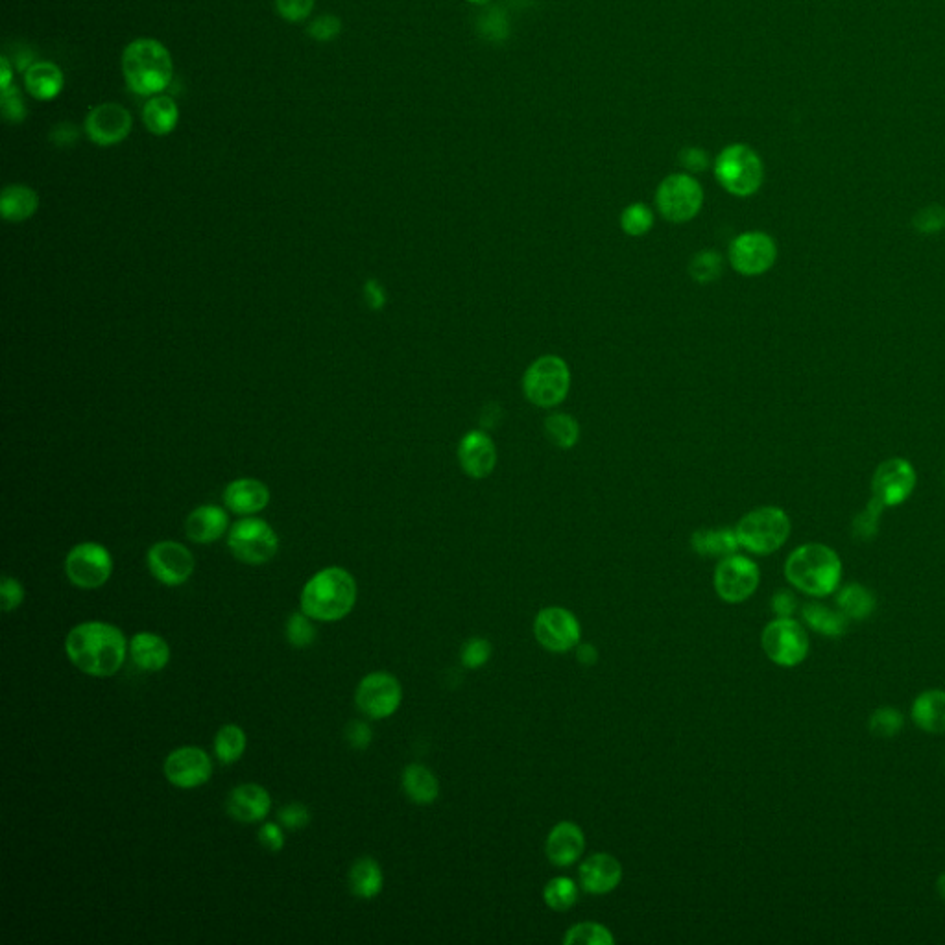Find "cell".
I'll use <instances>...</instances> for the list:
<instances>
[{
  "label": "cell",
  "instance_id": "obj_23",
  "mask_svg": "<svg viewBox=\"0 0 945 945\" xmlns=\"http://www.w3.org/2000/svg\"><path fill=\"white\" fill-rule=\"evenodd\" d=\"M584 850H586V835L575 822H560L558 826L552 827L545 842L547 859L558 868H567L575 864L582 857Z\"/></svg>",
  "mask_w": 945,
  "mask_h": 945
},
{
  "label": "cell",
  "instance_id": "obj_34",
  "mask_svg": "<svg viewBox=\"0 0 945 945\" xmlns=\"http://www.w3.org/2000/svg\"><path fill=\"white\" fill-rule=\"evenodd\" d=\"M803 621L813 628L814 632L826 635V637H842L848 632L850 619L840 610L827 608L826 604L820 602H809L805 604L802 610Z\"/></svg>",
  "mask_w": 945,
  "mask_h": 945
},
{
  "label": "cell",
  "instance_id": "obj_53",
  "mask_svg": "<svg viewBox=\"0 0 945 945\" xmlns=\"http://www.w3.org/2000/svg\"><path fill=\"white\" fill-rule=\"evenodd\" d=\"M257 837H259L261 846L268 851H272V853H277V851L285 848V831H283V826H279L276 822H266V824L259 827Z\"/></svg>",
  "mask_w": 945,
  "mask_h": 945
},
{
  "label": "cell",
  "instance_id": "obj_3",
  "mask_svg": "<svg viewBox=\"0 0 945 945\" xmlns=\"http://www.w3.org/2000/svg\"><path fill=\"white\" fill-rule=\"evenodd\" d=\"M122 74L135 95H163L174 78V61L161 41L139 37L122 52Z\"/></svg>",
  "mask_w": 945,
  "mask_h": 945
},
{
  "label": "cell",
  "instance_id": "obj_49",
  "mask_svg": "<svg viewBox=\"0 0 945 945\" xmlns=\"http://www.w3.org/2000/svg\"><path fill=\"white\" fill-rule=\"evenodd\" d=\"M0 597H2V611L4 613L19 610L23 606L24 599H26L23 584L13 576H4L2 582H0Z\"/></svg>",
  "mask_w": 945,
  "mask_h": 945
},
{
  "label": "cell",
  "instance_id": "obj_32",
  "mask_svg": "<svg viewBox=\"0 0 945 945\" xmlns=\"http://www.w3.org/2000/svg\"><path fill=\"white\" fill-rule=\"evenodd\" d=\"M39 196L34 189L26 185H8L0 196V213L6 222L21 224L36 215Z\"/></svg>",
  "mask_w": 945,
  "mask_h": 945
},
{
  "label": "cell",
  "instance_id": "obj_41",
  "mask_svg": "<svg viewBox=\"0 0 945 945\" xmlns=\"http://www.w3.org/2000/svg\"><path fill=\"white\" fill-rule=\"evenodd\" d=\"M654 226V213L645 204L628 205L621 215V228L630 237H643Z\"/></svg>",
  "mask_w": 945,
  "mask_h": 945
},
{
  "label": "cell",
  "instance_id": "obj_59",
  "mask_svg": "<svg viewBox=\"0 0 945 945\" xmlns=\"http://www.w3.org/2000/svg\"><path fill=\"white\" fill-rule=\"evenodd\" d=\"M936 890H938L940 898L945 901V874L940 875V879H938V883H936Z\"/></svg>",
  "mask_w": 945,
  "mask_h": 945
},
{
  "label": "cell",
  "instance_id": "obj_11",
  "mask_svg": "<svg viewBox=\"0 0 945 945\" xmlns=\"http://www.w3.org/2000/svg\"><path fill=\"white\" fill-rule=\"evenodd\" d=\"M656 204L665 220L683 224L700 213L704 204V191L689 174H672L661 181L656 192Z\"/></svg>",
  "mask_w": 945,
  "mask_h": 945
},
{
  "label": "cell",
  "instance_id": "obj_48",
  "mask_svg": "<svg viewBox=\"0 0 945 945\" xmlns=\"http://www.w3.org/2000/svg\"><path fill=\"white\" fill-rule=\"evenodd\" d=\"M0 108H2L4 119L8 120L10 124H21L26 119L28 111H26L23 96H21V91L17 89V85H12V87L2 91Z\"/></svg>",
  "mask_w": 945,
  "mask_h": 945
},
{
  "label": "cell",
  "instance_id": "obj_30",
  "mask_svg": "<svg viewBox=\"0 0 945 945\" xmlns=\"http://www.w3.org/2000/svg\"><path fill=\"white\" fill-rule=\"evenodd\" d=\"M178 120H180V109L174 102V98L170 96H150V100L144 104V128L156 137H165L168 133L174 132L178 126Z\"/></svg>",
  "mask_w": 945,
  "mask_h": 945
},
{
  "label": "cell",
  "instance_id": "obj_38",
  "mask_svg": "<svg viewBox=\"0 0 945 945\" xmlns=\"http://www.w3.org/2000/svg\"><path fill=\"white\" fill-rule=\"evenodd\" d=\"M580 898V890L573 879L569 877H554L543 888V901L547 907L556 912H565L573 909Z\"/></svg>",
  "mask_w": 945,
  "mask_h": 945
},
{
  "label": "cell",
  "instance_id": "obj_46",
  "mask_svg": "<svg viewBox=\"0 0 945 945\" xmlns=\"http://www.w3.org/2000/svg\"><path fill=\"white\" fill-rule=\"evenodd\" d=\"M912 224H914L916 231H920L923 235H936V233L944 231L945 207L938 204L923 207L922 211H918L914 216Z\"/></svg>",
  "mask_w": 945,
  "mask_h": 945
},
{
  "label": "cell",
  "instance_id": "obj_36",
  "mask_svg": "<svg viewBox=\"0 0 945 945\" xmlns=\"http://www.w3.org/2000/svg\"><path fill=\"white\" fill-rule=\"evenodd\" d=\"M246 746H248L246 731L242 730L237 724H226V726H222L220 730L216 731L213 748H215L218 763L226 766L235 765L237 761L242 759V755L246 752Z\"/></svg>",
  "mask_w": 945,
  "mask_h": 945
},
{
  "label": "cell",
  "instance_id": "obj_55",
  "mask_svg": "<svg viewBox=\"0 0 945 945\" xmlns=\"http://www.w3.org/2000/svg\"><path fill=\"white\" fill-rule=\"evenodd\" d=\"M680 161H682L683 167L691 172H702L707 168V154L702 152L700 148H685L682 154H680Z\"/></svg>",
  "mask_w": 945,
  "mask_h": 945
},
{
  "label": "cell",
  "instance_id": "obj_16",
  "mask_svg": "<svg viewBox=\"0 0 945 945\" xmlns=\"http://www.w3.org/2000/svg\"><path fill=\"white\" fill-rule=\"evenodd\" d=\"M146 563L159 584L167 587L183 586L194 573L192 552L178 541H157L146 554Z\"/></svg>",
  "mask_w": 945,
  "mask_h": 945
},
{
  "label": "cell",
  "instance_id": "obj_60",
  "mask_svg": "<svg viewBox=\"0 0 945 945\" xmlns=\"http://www.w3.org/2000/svg\"><path fill=\"white\" fill-rule=\"evenodd\" d=\"M469 2H473V4H486V2H490V0H469Z\"/></svg>",
  "mask_w": 945,
  "mask_h": 945
},
{
  "label": "cell",
  "instance_id": "obj_25",
  "mask_svg": "<svg viewBox=\"0 0 945 945\" xmlns=\"http://www.w3.org/2000/svg\"><path fill=\"white\" fill-rule=\"evenodd\" d=\"M228 514L216 504H204L192 510L185 521L187 538L198 545H209L222 538L228 530Z\"/></svg>",
  "mask_w": 945,
  "mask_h": 945
},
{
  "label": "cell",
  "instance_id": "obj_14",
  "mask_svg": "<svg viewBox=\"0 0 945 945\" xmlns=\"http://www.w3.org/2000/svg\"><path fill=\"white\" fill-rule=\"evenodd\" d=\"M778 259V244L768 233L748 231L733 239L730 263L737 274L757 277L766 274Z\"/></svg>",
  "mask_w": 945,
  "mask_h": 945
},
{
  "label": "cell",
  "instance_id": "obj_4",
  "mask_svg": "<svg viewBox=\"0 0 945 945\" xmlns=\"http://www.w3.org/2000/svg\"><path fill=\"white\" fill-rule=\"evenodd\" d=\"M790 586L811 597H827L837 591L842 580V560L824 543H805L790 552L785 562Z\"/></svg>",
  "mask_w": 945,
  "mask_h": 945
},
{
  "label": "cell",
  "instance_id": "obj_18",
  "mask_svg": "<svg viewBox=\"0 0 945 945\" xmlns=\"http://www.w3.org/2000/svg\"><path fill=\"white\" fill-rule=\"evenodd\" d=\"M163 772L178 789H198L213 778V761L200 746H181L167 755Z\"/></svg>",
  "mask_w": 945,
  "mask_h": 945
},
{
  "label": "cell",
  "instance_id": "obj_6",
  "mask_svg": "<svg viewBox=\"0 0 945 945\" xmlns=\"http://www.w3.org/2000/svg\"><path fill=\"white\" fill-rule=\"evenodd\" d=\"M571 390V370L558 355H543L523 375V394L539 408L562 405Z\"/></svg>",
  "mask_w": 945,
  "mask_h": 945
},
{
  "label": "cell",
  "instance_id": "obj_29",
  "mask_svg": "<svg viewBox=\"0 0 945 945\" xmlns=\"http://www.w3.org/2000/svg\"><path fill=\"white\" fill-rule=\"evenodd\" d=\"M694 552L706 558H726L737 554L741 543L735 528H700L691 538Z\"/></svg>",
  "mask_w": 945,
  "mask_h": 945
},
{
  "label": "cell",
  "instance_id": "obj_19",
  "mask_svg": "<svg viewBox=\"0 0 945 945\" xmlns=\"http://www.w3.org/2000/svg\"><path fill=\"white\" fill-rule=\"evenodd\" d=\"M133 128L132 113L117 102H104L85 117V133L93 143L108 148L122 143Z\"/></svg>",
  "mask_w": 945,
  "mask_h": 945
},
{
  "label": "cell",
  "instance_id": "obj_44",
  "mask_svg": "<svg viewBox=\"0 0 945 945\" xmlns=\"http://www.w3.org/2000/svg\"><path fill=\"white\" fill-rule=\"evenodd\" d=\"M901 728H903V715L894 707H879L870 717V731L881 739H890L898 735Z\"/></svg>",
  "mask_w": 945,
  "mask_h": 945
},
{
  "label": "cell",
  "instance_id": "obj_33",
  "mask_svg": "<svg viewBox=\"0 0 945 945\" xmlns=\"http://www.w3.org/2000/svg\"><path fill=\"white\" fill-rule=\"evenodd\" d=\"M401 785L410 802L431 805L440 794V783L427 766L412 763L403 770Z\"/></svg>",
  "mask_w": 945,
  "mask_h": 945
},
{
  "label": "cell",
  "instance_id": "obj_9",
  "mask_svg": "<svg viewBox=\"0 0 945 945\" xmlns=\"http://www.w3.org/2000/svg\"><path fill=\"white\" fill-rule=\"evenodd\" d=\"M766 656L779 667H796L809 654V635L792 617H778L768 623L761 635Z\"/></svg>",
  "mask_w": 945,
  "mask_h": 945
},
{
  "label": "cell",
  "instance_id": "obj_21",
  "mask_svg": "<svg viewBox=\"0 0 945 945\" xmlns=\"http://www.w3.org/2000/svg\"><path fill=\"white\" fill-rule=\"evenodd\" d=\"M229 818L240 824H257L272 811L270 792L257 783H242L231 790L226 800Z\"/></svg>",
  "mask_w": 945,
  "mask_h": 945
},
{
  "label": "cell",
  "instance_id": "obj_28",
  "mask_svg": "<svg viewBox=\"0 0 945 945\" xmlns=\"http://www.w3.org/2000/svg\"><path fill=\"white\" fill-rule=\"evenodd\" d=\"M349 892L359 899L377 898L383 892L384 875L381 864L373 857H360L347 875Z\"/></svg>",
  "mask_w": 945,
  "mask_h": 945
},
{
  "label": "cell",
  "instance_id": "obj_39",
  "mask_svg": "<svg viewBox=\"0 0 945 945\" xmlns=\"http://www.w3.org/2000/svg\"><path fill=\"white\" fill-rule=\"evenodd\" d=\"M563 944L567 945H610L615 944V936L602 923H576L563 936Z\"/></svg>",
  "mask_w": 945,
  "mask_h": 945
},
{
  "label": "cell",
  "instance_id": "obj_47",
  "mask_svg": "<svg viewBox=\"0 0 945 945\" xmlns=\"http://www.w3.org/2000/svg\"><path fill=\"white\" fill-rule=\"evenodd\" d=\"M311 809L300 802L287 803L279 809L277 820L288 831H301L311 822Z\"/></svg>",
  "mask_w": 945,
  "mask_h": 945
},
{
  "label": "cell",
  "instance_id": "obj_2",
  "mask_svg": "<svg viewBox=\"0 0 945 945\" xmlns=\"http://www.w3.org/2000/svg\"><path fill=\"white\" fill-rule=\"evenodd\" d=\"M359 597L355 576L342 567H325L301 589L300 606L314 621L336 623L347 617Z\"/></svg>",
  "mask_w": 945,
  "mask_h": 945
},
{
  "label": "cell",
  "instance_id": "obj_26",
  "mask_svg": "<svg viewBox=\"0 0 945 945\" xmlns=\"http://www.w3.org/2000/svg\"><path fill=\"white\" fill-rule=\"evenodd\" d=\"M130 658L137 669L144 672H159L170 661V646L159 634L137 632L130 641Z\"/></svg>",
  "mask_w": 945,
  "mask_h": 945
},
{
  "label": "cell",
  "instance_id": "obj_54",
  "mask_svg": "<svg viewBox=\"0 0 945 945\" xmlns=\"http://www.w3.org/2000/svg\"><path fill=\"white\" fill-rule=\"evenodd\" d=\"M796 606H798L796 597L787 589H781L772 597V611L778 617H792V613L796 611Z\"/></svg>",
  "mask_w": 945,
  "mask_h": 945
},
{
  "label": "cell",
  "instance_id": "obj_1",
  "mask_svg": "<svg viewBox=\"0 0 945 945\" xmlns=\"http://www.w3.org/2000/svg\"><path fill=\"white\" fill-rule=\"evenodd\" d=\"M65 654L72 665L87 676L109 678L122 669L130 654V643L119 626L87 621L76 624L67 634Z\"/></svg>",
  "mask_w": 945,
  "mask_h": 945
},
{
  "label": "cell",
  "instance_id": "obj_52",
  "mask_svg": "<svg viewBox=\"0 0 945 945\" xmlns=\"http://www.w3.org/2000/svg\"><path fill=\"white\" fill-rule=\"evenodd\" d=\"M346 741L349 748L364 752L373 741V730L364 720H351L346 728Z\"/></svg>",
  "mask_w": 945,
  "mask_h": 945
},
{
  "label": "cell",
  "instance_id": "obj_50",
  "mask_svg": "<svg viewBox=\"0 0 945 945\" xmlns=\"http://www.w3.org/2000/svg\"><path fill=\"white\" fill-rule=\"evenodd\" d=\"M314 2L316 0H276V10L288 23H301L311 15Z\"/></svg>",
  "mask_w": 945,
  "mask_h": 945
},
{
  "label": "cell",
  "instance_id": "obj_7",
  "mask_svg": "<svg viewBox=\"0 0 945 945\" xmlns=\"http://www.w3.org/2000/svg\"><path fill=\"white\" fill-rule=\"evenodd\" d=\"M715 176L730 194L746 198L761 189L765 168L761 157L750 146L731 144L717 157Z\"/></svg>",
  "mask_w": 945,
  "mask_h": 945
},
{
  "label": "cell",
  "instance_id": "obj_57",
  "mask_svg": "<svg viewBox=\"0 0 945 945\" xmlns=\"http://www.w3.org/2000/svg\"><path fill=\"white\" fill-rule=\"evenodd\" d=\"M576 658H578V661H580L582 665L591 667V665H595V661L599 659V652L595 650V646L591 645V643H584V645L576 646Z\"/></svg>",
  "mask_w": 945,
  "mask_h": 945
},
{
  "label": "cell",
  "instance_id": "obj_10",
  "mask_svg": "<svg viewBox=\"0 0 945 945\" xmlns=\"http://www.w3.org/2000/svg\"><path fill=\"white\" fill-rule=\"evenodd\" d=\"M65 575L72 586L80 589H98L108 584L113 575L111 552L95 541L74 545L65 558Z\"/></svg>",
  "mask_w": 945,
  "mask_h": 945
},
{
  "label": "cell",
  "instance_id": "obj_22",
  "mask_svg": "<svg viewBox=\"0 0 945 945\" xmlns=\"http://www.w3.org/2000/svg\"><path fill=\"white\" fill-rule=\"evenodd\" d=\"M580 886L587 894H610L623 881V866L610 853H595L580 866Z\"/></svg>",
  "mask_w": 945,
  "mask_h": 945
},
{
  "label": "cell",
  "instance_id": "obj_37",
  "mask_svg": "<svg viewBox=\"0 0 945 945\" xmlns=\"http://www.w3.org/2000/svg\"><path fill=\"white\" fill-rule=\"evenodd\" d=\"M545 434L556 447L569 451L580 440V425L573 416L556 412L545 419Z\"/></svg>",
  "mask_w": 945,
  "mask_h": 945
},
{
  "label": "cell",
  "instance_id": "obj_17",
  "mask_svg": "<svg viewBox=\"0 0 945 945\" xmlns=\"http://www.w3.org/2000/svg\"><path fill=\"white\" fill-rule=\"evenodd\" d=\"M916 490V469L905 458H890L875 469L872 497L885 508L909 501Z\"/></svg>",
  "mask_w": 945,
  "mask_h": 945
},
{
  "label": "cell",
  "instance_id": "obj_24",
  "mask_svg": "<svg viewBox=\"0 0 945 945\" xmlns=\"http://www.w3.org/2000/svg\"><path fill=\"white\" fill-rule=\"evenodd\" d=\"M224 503L233 514L250 517V515L263 512L268 506L270 490L261 480H233L224 491Z\"/></svg>",
  "mask_w": 945,
  "mask_h": 945
},
{
  "label": "cell",
  "instance_id": "obj_5",
  "mask_svg": "<svg viewBox=\"0 0 945 945\" xmlns=\"http://www.w3.org/2000/svg\"><path fill=\"white\" fill-rule=\"evenodd\" d=\"M790 517L778 506H761L742 517L735 532L742 549L766 556L779 551L790 536Z\"/></svg>",
  "mask_w": 945,
  "mask_h": 945
},
{
  "label": "cell",
  "instance_id": "obj_15",
  "mask_svg": "<svg viewBox=\"0 0 945 945\" xmlns=\"http://www.w3.org/2000/svg\"><path fill=\"white\" fill-rule=\"evenodd\" d=\"M534 635L539 645L554 654H565L580 645L582 628L571 613L560 606L543 608L534 619Z\"/></svg>",
  "mask_w": 945,
  "mask_h": 945
},
{
  "label": "cell",
  "instance_id": "obj_42",
  "mask_svg": "<svg viewBox=\"0 0 945 945\" xmlns=\"http://www.w3.org/2000/svg\"><path fill=\"white\" fill-rule=\"evenodd\" d=\"M883 510H885V506L877 503L872 497L861 514L855 515V519H853V525H851L853 538L861 539V541H872L877 536L879 519H881Z\"/></svg>",
  "mask_w": 945,
  "mask_h": 945
},
{
  "label": "cell",
  "instance_id": "obj_35",
  "mask_svg": "<svg viewBox=\"0 0 945 945\" xmlns=\"http://www.w3.org/2000/svg\"><path fill=\"white\" fill-rule=\"evenodd\" d=\"M838 610L851 621H864L875 610L874 593L861 584L842 587L837 595Z\"/></svg>",
  "mask_w": 945,
  "mask_h": 945
},
{
  "label": "cell",
  "instance_id": "obj_56",
  "mask_svg": "<svg viewBox=\"0 0 945 945\" xmlns=\"http://www.w3.org/2000/svg\"><path fill=\"white\" fill-rule=\"evenodd\" d=\"M364 298L368 301V305H370L371 309H377V311L383 309L384 303H386V294H384L383 287H381L375 279H371V281L366 283V287H364Z\"/></svg>",
  "mask_w": 945,
  "mask_h": 945
},
{
  "label": "cell",
  "instance_id": "obj_13",
  "mask_svg": "<svg viewBox=\"0 0 945 945\" xmlns=\"http://www.w3.org/2000/svg\"><path fill=\"white\" fill-rule=\"evenodd\" d=\"M761 582L757 563L741 554H731L718 562L713 584L718 597L728 604H741L750 599Z\"/></svg>",
  "mask_w": 945,
  "mask_h": 945
},
{
  "label": "cell",
  "instance_id": "obj_40",
  "mask_svg": "<svg viewBox=\"0 0 945 945\" xmlns=\"http://www.w3.org/2000/svg\"><path fill=\"white\" fill-rule=\"evenodd\" d=\"M314 619H311L307 613L303 611H294L290 617H288L287 626H285V634H287V641L290 643V646L298 648V650H303L307 646H311L314 641H316V626L312 623Z\"/></svg>",
  "mask_w": 945,
  "mask_h": 945
},
{
  "label": "cell",
  "instance_id": "obj_45",
  "mask_svg": "<svg viewBox=\"0 0 945 945\" xmlns=\"http://www.w3.org/2000/svg\"><path fill=\"white\" fill-rule=\"evenodd\" d=\"M491 654H493V646L488 639L471 637L462 645L460 661L466 669H480L490 661Z\"/></svg>",
  "mask_w": 945,
  "mask_h": 945
},
{
  "label": "cell",
  "instance_id": "obj_43",
  "mask_svg": "<svg viewBox=\"0 0 945 945\" xmlns=\"http://www.w3.org/2000/svg\"><path fill=\"white\" fill-rule=\"evenodd\" d=\"M722 268H724L722 257L717 252L706 250V252L694 255L693 261L689 264V274L696 283L706 285V283H713L715 279L720 277Z\"/></svg>",
  "mask_w": 945,
  "mask_h": 945
},
{
  "label": "cell",
  "instance_id": "obj_58",
  "mask_svg": "<svg viewBox=\"0 0 945 945\" xmlns=\"http://www.w3.org/2000/svg\"><path fill=\"white\" fill-rule=\"evenodd\" d=\"M0 67H2V74H0V89L4 91V89H8V87H12L13 85L12 65H10V61H8L6 56L0 60Z\"/></svg>",
  "mask_w": 945,
  "mask_h": 945
},
{
  "label": "cell",
  "instance_id": "obj_27",
  "mask_svg": "<svg viewBox=\"0 0 945 945\" xmlns=\"http://www.w3.org/2000/svg\"><path fill=\"white\" fill-rule=\"evenodd\" d=\"M63 84H65L63 72L52 61H36L26 69V74H24V85L28 93L41 102H47L60 95Z\"/></svg>",
  "mask_w": 945,
  "mask_h": 945
},
{
  "label": "cell",
  "instance_id": "obj_12",
  "mask_svg": "<svg viewBox=\"0 0 945 945\" xmlns=\"http://www.w3.org/2000/svg\"><path fill=\"white\" fill-rule=\"evenodd\" d=\"M403 702V687L394 674L377 670L364 676L355 691V704L371 720L392 717Z\"/></svg>",
  "mask_w": 945,
  "mask_h": 945
},
{
  "label": "cell",
  "instance_id": "obj_51",
  "mask_svg": "<svg viewBox=\"0 0 945 945\" xmlns=\"http://www.w3.org/2000/svg\"><path fill=\"white\" fill-rule=\"evenodd\" d=\"M340 32H342V21L335 15H320L307 28V34L322 43L340 36Z\"/></svg>",
  "mask_w": 945,
  "mask_h": 945
},
{
  "label": "cell",
  "instance_id": "obj_31",
  "mask_svg": "<svg viewBox=\"0 0 945 945\" xmlns=\"http://www.w3.org/2000/svg\"><path fill=\"white\" fill-rule=\"evenodd\" d=\"M912 720L927 733H945V691L931 689L920 694L912 704Z\"/></svg>",
  "mask_w": 945,
  "mask_h": 945
},
{
  "label": "cell",
  "instance_id": "obj_8",
  "mask_svg": "<svg viewBox=\"0 0 945 945\" xmlns=\"http://www.w3.org/2000/svg\"><path fill=\"white\" fill-rule=\"evenodd\" d=\"M228 547L240 563L264 565L274 560L279 551V538L266 521L250 515L231 527Z\"/></svg>",
  "mask_w": 945,
  "mask_h": 945
},
{
  "label": "cell",
  "instance_id": "obj_20",
  "mask_svg": "<svg viewBox=\"0 0 945 945\" xmlns=\"http://www.w3.org/2000/svg\"><path fill=\"white\" fill-rule=\"evenodd\" d=\"M458 462L467 477L488 479L497 466V447L486 432H467L458 443Z\"/></svg>",
  "mask_w": 945,
  "mask_h": 945
}]
</instances>
